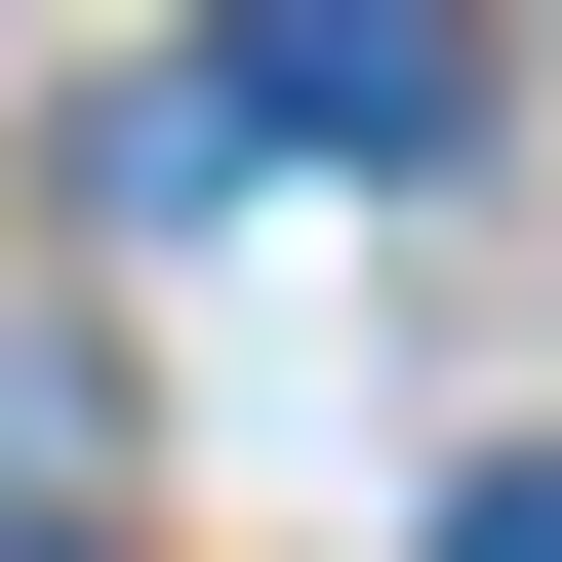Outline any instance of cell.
I'll use <instances>...</instances> for the list:
<instances>
[{
  "instance_id": "obj_1",
  "label": "cell",
  "mask_w": 562,
  "mask_h": 562,
  "mask_svg": "<svg viewBox=\"0 0 562 562\" xmlns=\"http://www.w3.org/2000/svg\"><path fill=\"white\" fill-rule=\"evenodd\" d=\"M442 81H482V0H241V121L281 161H442Z\"/></svg>"
},
{
  "instance_id": "obj_2",
  "label": "cell",
  "mask_w": 562,
  "mask_h": 562,
  "mask_svg": "<svg viewBox=\"0 0 562 562\" xmlns=\"http://www.w3.org/2000/svg\"><path fill=\"white\" fill-rule=\"evenodd\" d=\"M442 562H562V442H522V482H442Z\"/></svg>"
},
{
  "instance_id": "obj_3",
  "label": "cell",
  "mask_w": 562,
  "mask_h": 562,
  "mask_svg": "<svg viewBox=\"0 0 562 562\" xmlns=\"http://www.w3.org/2000/svg\"><path fill=\"white\" fill-rule=\"evenodd\" d=\"M0 562H121V522H41V482H0Z\"/></svg>"
}]
</instances>
